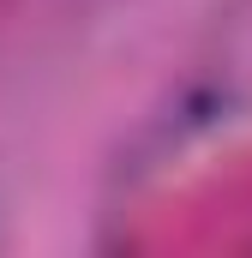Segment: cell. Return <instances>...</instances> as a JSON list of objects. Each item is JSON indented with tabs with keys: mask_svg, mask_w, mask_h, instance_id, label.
I'll return each instance as SVG.
<instances>
[]
</instances>
